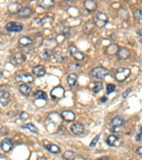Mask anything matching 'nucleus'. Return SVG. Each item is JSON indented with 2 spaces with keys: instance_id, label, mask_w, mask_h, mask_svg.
Instances as JSON below:
<instances>
[{
  "instance_id": "nucleus-1",
  "label": "nucleus",
  "mask_w": 142,
  "mask_h": 160,
  "mask_svg": "<svg viewBox=\"0 0 142 160\" xmlns=\"http://www.w3.org/2000/svg\"><path fill=\"white\" fill-rule=\"evenodd\" d=\"M94 24L98 28H103L109 22V18L106 14L103 12H99L96 14L93 18Z\"/></svg>"
},
{
  "instance_id": "nucleus-2",
  "label": "nucleus",
  "mask_w": 142,
  "mask_h": 160,
  "mask_svg": "<svg viewBox=\"0 0 142 160\" xmlns=\"http://www.w3.org/2000/svg\"><path fill=\"white\" fill-rule=\"evenodd\" d=\"M131 75V70L126 68H120L116 71L114 78L119 83H122L126 80Z\"/></svg>"
},
{
  "instance_id": "nucleus-3",
  "label": "nucleus",
  "mask_w": 142,
  "mask_h": 160,
  "mask_svg": "<svg viewBox=\"0 0 142 160\" xmlns=\"http://www.w3.org/2000/svg\"><path fill=\"white\" fill-rule=\"evenodd\" d=\"M92 75L97 79H104L109 75V71L105 67L98 66L92 71Z\"/></svg>"
},
{
  "instance_id": "nucleus-4",
  "label": "nucleus",
  "mask_w": 142,
  "mask_h": 160,
  "mask_svg": "<svg viewBox=\"0 0 142 160\" xmlns=\"http://www.w3.org/2000/svg\"><path fill=\"white\" fill-rule=\"evenodd\" d=\"M15 80L17 82L23 83L24 84H31L34 82V78L33 76L28 73H24V72H22V73H17L15 75Z\"/></svg>"
},
{
  "instance_id": "nucleus-5",
  "label": "nucleus",
  "mask_w": 142,
  "mask_h": 160,
  "mask_svg": "<svg viewBox=\"0 0 142 160\" xmlns=\"http://www.w3.org/2000/svg\"><path fill=\"white\" fill-rule=\"evenodd\" d=\"M25 61H26V55L22 52H17L14 53L10 59V63L13 66H15L22 65Z\"/></svg>"
},
{
  "instance_id": "nucleus-6",
  "label": "nucleus",
  "mask_w": 142,
  "mask_h": 160,
  "mask_svg": "<svg viewBox=\"0 0 142 160\" xmlns=\"http://www.w3.org/2000/svg\"><path fill=\"white\" fill-rule=\"evenodd\" d=\"M55 30L58 34L65 36L70 34V27L66 22H61L56 25Z\"/></svg>"
},
{
  "instance_id": "nucleus-7",
  "label": "nucleus",
  "mask_w": 142,
  "mask_h": 160,
  "mask_svg": "<svg viewBox=\"0 0 142 160\" xmlns=\"http://www.w3.org/2000/svg\"><path fill=\"white\" fill-rule=\"evenodd\" d=\"M124 124V120L120 116H116L112 119L110 121V127L112 130V133H116L118 129L122 127Z\"/></svg>"
},
{
  "instance_id": "nucleus-8",
  "label": "nucleus",
  "mask_w": 142,
  "mask_h": 160,
  "mask_svg": "<svg viewBox=\"0 0 142 160\" xmlns=\"http://www.w3.org/2000/svg\"><path fill=\"white\" fill-rule=\"evenodd\" d=\"M68 50H69L71 56L75 60H76L77 61H83L85 58L84 54L77 47H75V46H70L69 48H68Z\"/></svg>"
},
{
  "instance_id": "nucleus-9",
  "label": "nucleus",
  "mask_w": 142,
  "mask_h": 160,
  "mask_svg": "<svg viewBox=\"0 0 142 160\" xmlns=\"http://www.w3.org/2000/svg\"><path fill=\"white\" fill-rule=\"evenodd\" d=\"M51 96L53 99L56 101L63 99L65 97V90L61 86L54 88L51 92Z\"/></svg>"
},
{
  "instance_id": "nucleus-10",
  "label": "nucleus",
  "mask_w": 142,
  "mask_h": 160,
  "mask_svg": "<svg viewBox=\"0 0 142 160\" xmlns=\"http://www.w3.org/2000/svg\"><path fill=\"white\" fill-rule=\"evenodd\" d=\"M24 27L19 22H10L6 25V29L10 32H20L22 31Z\"/></svg>"
},
{
  "instance_id": "nucleus-11",
  "label": "nucleus",
  "mask_w": 142,
  "mask_h": 160,
  "mask_svg": "<svg viewBox=\"0 0 142 160\" xmlns=\"http://www.w3.org/2000/svg\"><path fill=\"white\" fill-rule=\"evenodd\" d=\"M1 148L2 151L5 153L10 152L13 148L12 140L10 138H6L1 143Z\"/></svg>"
},
{
  "instance_id": "nucleus-12",
  "label": "nucleus",
  "mask_w": 142,
  "mask_h": 160,
  "mask_svg": "<svg viewBox=\"0 0 142 160\" xmlns=\"http://www.w3.org/2000/svg\"><path fill=\"white\" fill-rule=\"evenodd\" d=\"M84 7L88 13H93L97 9V4L93 0H87L84 2Z\"/></svg>"
},
{
  "instance_id": "nucleus-13",
  "label": "nucleus",
  "mask_w": 142,
  "mask_h": 160,
  "mask_svg": "<svg viewBox=\"0 0 142 160\" xmlns=\"http://www.w3.org/2000/svg\"><path fill=\"white\" fill-rule=\"evenodd\" d=\"M116 56L120 60H126L129 59L130 55V51L127 48L122 47L119 48L117 53H116Z\"/></svg>"
},
{
  "instance_id": "nucleus-14",
  "label": "nucleus",
  "mask_w": 142,
  "mask_h": 160,
  "mask_svg": "<svg viewBox=\"0 0 142 160\" xmlns=\"http://www.w3.org/2000/svg\"><path fill=\"white\" fill-rule=\"evenodd\" d=\"M70 130L75 135H81L85 131V127L81 123L73 124L70 127Z\"/></svg>"
},
{
  "instance_id": "nucleus-15",
  "label": "nucleus",
  "mask_w": 142,
  "mask_h": 160,
  "mask_svg": "<svg viewBox=\"0 0 142 160\" xmlns=\"http://www.w3.org/2000/svg\"><path fill=\"white\" fill-rule=\"evenodd\" d=\"M106 142L107 145L111 146V147H119L121 145L120 140L115 135H109L107 138Z\"/></svg>"
},
{
  "instance_id": "nucleus-16",
  "label": "nucleus",
  "mask_w": 142,
  "mask_h": 160,
  "mask_svg": "<svg viewBox=\"0 0 142 160\" xmlns=\"http://www.w3.org/2000/svg\"><path fill=\"white\" fill-rule=\"evenodd\" d=\"M61 117H62V118H63V120H64V121H66L68 122L74 121L75 119V113L70 110L63 111L61 114Z\"/></svg>"
},
{
  "instance_id": "nucleus-17",
  "label": "nucleus",
  "mask_w": 142,
  "mask_h": 160,
  "mask_svg": "<svg viewBox=\"0 0 142 160\" xmlns=\"http://www.w3.org/2000/svg\"><path fill=\"white\" fill-rule=\"evenodd\" d=\"M45 68L42 65H38L33 68V73L37 77H43L45 74Z\"/></svg>"
},
{
  "instance_id": "nucleus-18",
  "label": "nucleus",
  "mask_w": 142,
  "mask_h": 160,
  "mask_svg": "<svg viewBox=\"0 0 142 160\" xmlns=\"http://www.w3.org/2000/svg\"><path fill=\"white\" fill-rule=\"evenodd\" d=\"M22 9V5L18 2H13L8 6V11L11 14H15L19 13Z\"/></svg>"
},
{
  "instance_id": "nucleus-19",
  "label": "nucleus",
  "mask_w": 142,
  "mask_h": 160,
  "mask_svg": "<svg viewBox=\"0 0 142 160\" xmlns=\"http://www.w3.org/2000/svg\"><path fill=\"white\" fill-rule=\"evenodd\" d=\"M53 0H40L37 2V5L41 8L48 9H51L54 5Z\"/></svg>"
},
{
  "instance_id": "nucleus-20",
  "label": "nucleus",
  "mask_w": 142,
  "mask_h": 160,
  "mask_svg": "<svg viewBox=\"0 0 142 160\" xmlns=\"http://www.w3.org/2000/svg\"><path fill=\"white\" fill-rule=\"evenodd\" d=\"M19 17L22 18H27L32 14V9L30 7H24L19 11Z\"/></svg>"
},
{
  "instance_id": "nucleus-21",
  "label": "nucleus",
  "mask_w": 142,
  "mask_h": 160,
  "mask_svg": "<svg viewBox=\"0 0 142 160\" xmlns=\"http://www.w3.org/2000/svg\"><path fill=\"white\" fill-rule=\"evenodd\" d=\"M19 44L22 47H28L33 44V41L28 36H23L19 39Z\"/></svg>"
},
{
  "instance_id": "nucleus-22",
  "label": "nucleus",
  "mask_w": 142,
  "mask_h": 160,
  "mask_svg": "<svg viewBox=\"0 0 142 160\" xmlns=\"http://www.w3.org/2000/svg\"><path fill=\"white\" fill-rule=\"evenodd\" d=\"M67 81L70 87H75L77 83V76L75 73H70L67 78Z\"/></svg>"
},
{
  "instance_id": "nucleus-23",
  "label": "nucleus",
  "mask_w": 142,
  "mask_h": 160,
  "mask_svg": "<svg viewBox=\"0 0 142 160\" xmlns=\"http://www.w3.org/2000/svg\"><path fill=\"white\" fill-rule=\"evenodd\" d=\"M120 47L116 44H111L106 48V53L108 55H116Z\"/></svg>"
},
{
  "instance_id": "nucleus-24",
  "label": "nucleus",
  "mask_w": 142,
  "mask_h": 160,
  "mask_svg": "<svg viewBox=\"0 0 142 160\" xmlns=\"http://www.w3.org/2000/svg\"><path fill=\"white\" fill-rule=\"evenodd\" d=\"M19 92L22 93L23 96H28L30 95L31 92V88L26 84H22L19 86Z\"/></svg>"
},
{
  "instance_id": "nucleus-25",
  "label": "nucleus",
  "mask_w": 142,
  "mask_h": 160,
  "mask_svg": "<svg viewBox=\"0 0 142 160\" xmlns=\"http://www.w3.org/2000/svg\"><path fill=\"white\" fill-rule=\"evenodd\" d=\"M53 18L50 17H45L43 19L40 20V26L43 27H48L52 25Z\"/></svg>"
},
{
  "instance_id": "nucleus-26",
  "label": "nucleus",
  "mask_w": 142,
  "mask_h": 160,
  "mask_svg": "<svg viewBox=\"0 0 142 160\" xmlns=\"http://www.w3.org/2000/svg\"><path fill=\"white\" fill-rule=\"evenodd\" d=\"M45 148L49 152L53 153V154H58V153L61 152L60 147L56 145H50L48 146H45Z\"/></svg>"
},
{
  "instance_id": "nucleus-27",
  "label": "nucleus",
  "mask_w": 142,
  "mask_h": 160,
  "mask_svg": "<svg viewBox=\"0 0 142 160\" xmlns=\"http://www.w3.org/2000/svg\"><path fill=\"white\" fill-rule=\"evenodd\" d=\"M94 26H95L94 23H92L91 22H86L85 24V26H84V28H83V31L86 34H90L91 32L93 31V30L94 29Z\"/></svg>"
},
{
  "instance_id": "nucleus-28",
  "label": "nucleus",
  "mask_w": 142,
  "mask_h": 160,
  "mask_svg": "<svg viewBox=\"0 0 142 160\" xmlns=\"http://www.w3.org/2000/svg\"><path fill=\"white\" fill-rule=\"evenodd\" d=\"M34 98L36 99H41V100H44V101H46L47 100V94L45 93V92L42 91V90H37L35 93L34 95Z\"/></svg>"
},
{
  "instance_id": "nucleus-29",
  "label": "nucleus",
  "mask_w": 142,
  "mask_h": 160,
  "mask_svg": "<svg viewBox=\"0 0 142 160\" xmlns=\"http://www.w3.org/2000/svg\"><path fill=\"white\" fill-rule=\"evenodd\" d=\"M22 128H23V129H28L29 131L31 132V133H35V134H37L38 131V129L36 128V127L34 126L33 124H31V123H28V124H26V125H22Z\"/></svg>"
},
{
  "instance_id": "nucleus-30",
  "label": "nucleus",
  "mask_w": 142,
  "mask_h": 160,
  "mask_svg": "<svg viewBox=\"0 0 142 160\" xmlns=\"http://www.w3.org/2000/svg\"><path fill=\"white\" fill-rule=\"evenodd\" d=\"M63 157L65 160H74L75 153L72 151H65L63 154Z\"/></svg>"
},
{
  "instance_id": "nucleus-31",
  "label": "nucleus",
  "mask_w": 142,
  "mask_h": 160,
  "mask_svg": "<svg viewBox=\"0 0 142 160\" xmlns=\"http://www.w3.org/2000/svg\"><path fill=\"white\" fill-rule=\"evenodd\" d=\"M134 18L137 22H141L142 21V10L141 9H136L134 12Z\"/></svg>"
},
{
  "instance_id": "nucleus-32",
  "label": "nucleus",
  "mask_w": 142,
  "mask_h": 160,
  "mask_svg": "<svg viewBox=\"0 0 142 160\" xmlns=\"http://www.w3.org/2000/svg\"><path fill=\"white\" fill-rule=\"evenodd\" d=\"M103 88V85L101 82H95V85L93 88V92L95 93H98L100 91H101Z\"/></svg>"
},
{
  "instance_id": "nucleus-33",
  "label": "nucleus",
  "mask_w": 142,
  "mask_h": 160,
  "mask_svg": "<svg viewBox=\"0 0 142 160\" xmlns=\"http://www.w3.org/2000/svg\"><path fill=\"white\" fill-rule=\"evenodd\" d=\"M10 98V92L6 90H0V100H8Z\"/></svg>"
},
{
  "instance_id": "nucleus-34",
  "label": "nucleus",
  "mask_w": 142,
  "mask_h": 160,
  "mask_svg": "<svg viewBox=\"0 0 142 160\" xmlns=\"http://www.w3.org/2000/svg\"><path fill=\"white\" fill-rule=\"evenodd\" d=\"M115 90H116V86L114 84H111V83H109V84L107 85V94L112 93V92H113Z\"/></svg>"
},
{
  "instance_id": "nucleus-35",
  "label": "nucleus",
  "mask_w": 142,
  "mask_h": 160,
  "mask_svg": "<svg viewBox=\"0 0 142 160\" xmlns=\"http://www.w3.org/2000/svg\"><path fill=\"white\" fill-rule=\"evenodd\" d=\"M100 134H97V135L94 138L93 140H92V142H91L90 144V147H95V146L96 145V144L97 143V142H98V141H99V140H100Z\"/></svg>"
},
{
  "instance_id": "nucleus-36",
  "label": "nucleus",
  "mask_w": 142,
  "mask_h": 160,
  "mask_svg": "<svg viewBox=\"0 0 142 160\" xmlns=\"http://www.w3.org/2000/svg\"><path fill=\"white\" fill-rule=\"evenodd\" d=\"M20 118L23 120V121H24V120H26V119H28L29 118V114L27 113L22 112L20 115Z\"/></svg>"
},
{
  "instance_id": "nucleus-37",
  "label": "nucleus",
  "mask_w": 142,
  "mask_h": 160,
  "mask_svg": "<svg viewBox=\"0 0 142 160\" xmlns=\"http://www.w3.org/2000/svg\"><path fill=\"white\" fill-rule=\"evenodd\" d=\"M132 92V88H128L125 90L124 92L122 93V97L124 98H127L128 96L130 94V92Z\"/></svg>"
},
{
  "instance_id": "nucleus-38",
  "label": "nucleus",
  "mask_w": 142,
  "mask_h": 160,
  "mask_svg": "<svg viewBox=\"0 0 142 160\" xmlns=\"http://www.w3.org/2000/svg\"><path fill=\"white\" fill-rule=\"evenodd\" d=\"M43 55H45V56H51V55H52V51L51 50H49V49H45L44 51H43Z\"/></svg>"
},
{
  "instance_id": "nucleus-39",
  "label": "nucleus",
  "mask_w": 142,
  "mask_h": 160,
  "mask_svg": "<svg viewBox=\"0 0 142 160\" xmlns=\"http://www.w3.org/2000/svg\"><path fill=\"white\" fill-rule=\"evenodd\" d=\"M141 135H142V127L140 128V130H139V133L136 134V140L137 142H139L141 140Z\"/></svg>"
},
{
  "instance_id": "nucleus-40",
  "label": "nucleus",
  "mask_w": 142,
  "mask_h": 160,
  "mask_svg": "<svg viewBox=\"0 0 142 160\" xmlns=\"http://www.w3.org/2000/svg\"><path fill=\"white\" fill-rule=\"evenodd\" d=\"M136 153L139 155H142V146L141 147H139L138 149L136 150Z\"/></svg>"
},
{
  "instance_id": "nucleus-41",
  "label": "nucleus",
  "mask_w": 142,
  "mask_h": 160,
  "mask_svg": "<svg viewBox=\"0 0 142 160\" xmlns=\"http://www.w3.org/2000/svg\"><path fill=\"white\" fill-rule=\"evenodd\" d=\"M107 101V98L105 96H103V97H102L101 98H100V102H101V103H105Z\"/></svg>"
},
{
  "instance_id": "nucleus-42",
  "label": "nucleus",
  "mask_w": 142,
  "mask_h": 160,
  "mask_svg": "<svg viewBox=\"0 0 142 160\" xmlns=\"http://www.w3.org/2000/svg\"><path fill=\"white\" fill-rule=\"evenodd\" d=\"M95 160H109V159L107 157H100V158L96 159Z\"/></svg>"
},
{
  "instance_id": "nucleus-43",
  "label": "nucleus",
  "mask_w": 142,
  "mask_h": 160,
  "mask_svg": "<svg viewBox=\"0 0 142 160\" xmlns=\"http://www.w3.org/2000/svg\"><path fill=\"white\" fill-rule=\"evenodd\" d=\"M137 33H138V34H139V36L142 37V29L141 30H139V31L137 32Z\"/></svg>"
},
{
  "instance_id": "nucleus-44",
  "label": "nucleus",
  "mask_w": 142,
  "mask_h": 160,
  "mask_svg": "<svg viewBox=\"0 0 142 160\" xmlns=\"http://www.w3.org/2000/svg\"><path fill=\"white\" fill-rule=\"evenodd\" d=\"M38 160H46V158H45V157H41V158H38Z\"/></svg>"
},
{
  "instance_id": "nucleus-45",
  "label": "nucleus",
  "mask_w": 142,
  "mask_h": 160,
  "mask_svg": "<svg viewBox=\"0 0 142 160\" xmlns=\"http://www.w3.org/2000/svg\"><path fill=\"white\" fill-rule=\"evenodd\" d=\"M2 77V73L1 71H0V78H1Z\"/></svg>"
},
{
  "instance_id": "nucleus-46",
  "label": "nucleus",
  "mask_w": 142,
  "mask_h": 160,
  "mask_svg": "<svg viewBox=\"0 0 142 160\" xmlns=\"http://www.w3.org/2000/svg\"><path fill=\"white\" fill-rule=\"evenodd\" d=\"M140 43H141V44H142V39H141V40H140Z\"/></svg>"
},
{
  "instance_id": "nucleus-47",
  "label": "nucleus",
  "mask_w": 142,
  "mask_h": 160,
  "mask_svg": "<svg viewBox=\"0 0 142 160\" xmlns=\"http://www.w3.org/2000/svg\"><path fill=\"white\" fill-rule=\"evenodd\" d=\"M141 3H142V0H141Z\"/></svg>"
}]
</instances>
